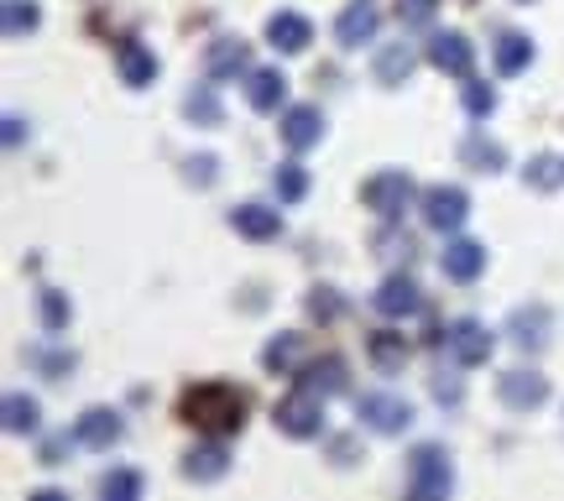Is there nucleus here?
I'll list each match as a JSON object with an SVG mask.
<instances>
[{
	"label": "nucleus",
	"mask_w": 564,
	"mask_h": 501,
	"mask_svg": "<svg viewBox=\"0 0 564 501\" xmlns=\"http://www.w3.org/2000/svg\"><path fill=\"white\" fill-rule=\"evenodd\" d=\"M0 136H5V146H22V136H26V131H22V120H16V116H5V131H0Z\"/></svg>",
	"instance_id": "40"
},
{
	"label": "nucleus",
	"mask_w": 564,
	"mask_h": 501,
	"mask_svg": "<svg viewBox=\"0 0 564 501\" xmlns=\"http://www.w3.org/2000/svg\"><path fill=\"white\" fill-rule=\"evenodd\" d=\"M231 470V454L220 450V444H199V450L184 460V476L188 480H220Z\"/></svg>",
	"instance_id": "24"
},
{
	"label": "nucleus",
	"mask_w": 564,
	"mask_h": 501,
	"mask_svg": "<svg viewBox=\"0 0 564 501\" xmlns=\"http://www.w3.org/2000/svg\"><path fill=\"white\" fill-rule=\"evenodd\" d=\"M0 22H5V37H26V32H37L43 11H37V0H0Z\"/></svg>",
	"instance_id": "26"
},
{
	"label": "nucleus",
	"mask_w": 564,
	"mask_h": 501,
	"mask_svg": "<svg viewBox=\"0 0 564 501\" xmlns=\"http://www.w3.org/2000/svg\"><path fill=\"white\" fill-rule=\"evenodd\" d=\"M298 360H304V334L282 330L267 350H261V366L267 371H278V377H287V371H298Z\"/></svg>",
	"instance_id": "22"
},
{
	"label": "nucleus",
	"mask_w": 564,
	"mask_h": 501,
	"mask_svg": "<svg viewBox=\"0 0 564 501\" xmlns=\"http://www.w3.org/2000/svg\"><path fill=\"white\" fill-rule=\"evenodd\" d=\"M428 16H434V0H398V22L419 26V22H428Z\"/></svg>",
	"instance_id": "37"
},
{
	"label": "nucleus",
	"mask_w": 564,
	"mask_h": 501,
	"mask_svg": "<svg viewBox=\"0 0 564 501\" xmlns=\"http://www.w3.org/2000/svg\"><path fill=\"white\" fill-rule=\"evenodd\" d=\"M466 215H470L466 189H455V183H434V189L423 193V225H428V230H460Z\"/></svg>",
	"instance_id": "6"
},
{
	"label": "nucleus",
	"mask_w": 564,
	"mask_h": 501,
	"mask_svg": "<svg viewBox=\"0 0 564 501\" xmlns=\"http://www.w3.org/2000/svg\"><path fill=\"white\" fill-rule=\"evenodd\" d=\"M43 324H47L52 334L69 330V298H63V293H52V287L43 293Z\"/></svg>",
	"instance_id": "35"
},
{
	"label": "nucleus",
	"mask_w": 564,
	"mask_h": 501,
	"mask_svg": "<svg viewBox=\"0 0 564 501\" xmlns=\"http://www.w3.org/2000/svg\"><path fill=\"white\" fill-rule=\"evenodd\" d=\"M355 418L372 433H402L413 424V407L402 403V397H392V392H366V397L355 403Z\"/></svg>",
	"instance_id": "5"
},
{
	"label": "nucleus",
	"mask_w": 564,
	"mask_h": 501,
	"mask_svg": "<svg viewBox=\"0 0 564 501\" xmlns=\"http://www.w3.org/2000/svg\"><path fill=\"white\" fill-rule=\"evenodd\" d=\"M345 313V298L334 293V287H314L308 293V319H319V324H334Z\"/></svg>",
	"instance_id": "32"
},
{
	"label": "nucleus",
	"mask_w": 564,
	"mask_h": 501,
	"mask_svg": "<svg viewBox=\"0 0 564 501\" xmlns=\"http://www.w3.org/2000/svg\"><path fill=\"white\" fill-rule=\"evenodd\" d=\"M355 460V450H351V439H340V444H334V465H351Z\"/></svg>",
	"instance_id": "42"
},
{
	"label": "nucleus",
	"mask_w": 564,
	"mask_h": 501,
	"mask_svg": "<svg viewBox=\"0 0 564 501\" xmlns=\"http://www.w3.org/2000/svg\"><path fill=\"white\" fill-rule=\"evenodd\" d=\"M116 69H120V84L146 90V84L157 79V58H152V48H141V43H120V48H116Z\"/></svg>",
	"instance_id": "17"
},
{
	"label": "nucleus",
	"mask_w": 564,
	"mask_h": 501,
	"mask_svg": "<svg viewBox=\"0 0 564 501\" xmlns=\"http://www.w3.org/2000/svg\"><path fill=\"white\" fill-rule=\"evenodd\" d=\"M528 63H533V43H528L522 32H507V37L496 43V73L513 79V73H522Z\"/></svg>",
	"instance_id": "25"
},
{
	"label": "nucleus",
	"mask_w": 564,
	"mask_h": 501,
	"mask_svg": "<svg viewBox=\"0 0 564 501\" xmlns=\"http://www.w3.org/2000/svg\"><path fill=\"white\" fill-rule=\"evenodd\" d=\"M0 413H5V429H11V433H37V418H43L37 397H26V392H11Z\"/></svg>",
	"instance_id": "27"
},
{
	"label": "nucleus",
	"mask_w": 564,
	"mask_h": 501,
	"mask_svg": "<svg viewBox=\"0 0 564 501\" xmlns=\"http://www.w3.org/2000/svg\"><path fill=\"white\" fill-rule=\"evenodd\" d=\"M99 497L105 501H137L141 497V476L137 470H110V476L99 480Z\"/></svg>",
	"instance_id": "31"
},
{
	"label": "nucleus",
	"mask_w": 564,
	"mask_h": 501,
	"mask_svg": "<svg viewBox=\"0 0 564 501\" xmlns=\"http://www.w3.org/2000/svg\"><path fill=\"white\" fill-rule=\"evenodd\" d=\"M361 204L381 219H398L402 210L413 204V178H408L402 167H381V172H372V178L361 183Z\"/></svg>",
	"instance_id": "3"
},
{
	"label": "nucleus",
	"mask_w": 564,
	"mask_h": 501,
	"mask_svg": "<svg viewBox=\"0 0 564 501\" xmlns=\"http://www.w3.org/2000/svg\"><path fill=\"white\" fill-rule=\"evenodd\" d=\"M496 397L513 407V413L543 407V397H549V377H539V371H502V377H496Z\"/></svg>",
	"instance_id": "8"
},
{
	"label": "nucleus",
	"mask_w": 564,
	"mask_h": 501,
	"mask_svg": "<svg viewBox=\"0 0 564 501\" xmlns=\"http://www.w3.org/2000/svg\"><path fill=\"white\" fill-rule=\"evenodd\" d=\"M522 178H528L533 189H543V193H549V189H560V183H564V163H560V157H533Z\"/></svg>",
	"instance_id": "33"
},
{
	"label": "nucleus",
	"mask_w": 564,
	"mask_h": 501,
	"mask_svg": "<svg viewBox=\"0 0 564 501\" xmlns=\"http://www.w3.org/2000/svg\"><path fill=\"white\" fill-rule=\"evenodd\" d=\"M334 37H340V48H361V43H372L376 37V11L366 0H355L351 11L334 22Z\"/></svg>",
	"instance_id": "19"
},
{
	"label": "nucleus",
	"mask_w": 564,
	"mask_h": 501,
	"mask_svg": "<svg viewBox=\"0 0 564 501\" xmlns=\"http://www.w3.org/2000/svg\"><path fill=\"white\" fill-rule=\"evenodd\" d=\"M63 444H69V439H47V444H43V465H63Z\"/></svg>",
	"instance_id": "39"
},
{
	"label": "nucleus",
	"mask_w": 564,
	"mask_h": 501,
	"mask_svg": "<svg viewBox=\"0 0 564 501\" xmlns=\"http://www.w3.org/2000/svg\"><path fill=\"white\" fill-rule=\"evenodd\" d=\"M366 356H372L376 371H402V360H408V339L392 330H376L372 339H366Z\"/></svg>",
	"instance_id": "23"
},
{
	"label": "nucleus",
	"mask_w": 564,
	"mask_h": 501,
	"mask_svg": "<svg viewBox=\"0 0 564 501\" xmlns=\"http://www.w3.org/2000/svg\"><path fill=\"white\" fill-rule=\"evenodd\" d=\"M319 136H325L319 105H287V116H282V142L293 146V152H308V146H319Z\"/></svg>",
	"instance_id": "10"
},
{
	"label": "nucleus",
	"mask_w": 564,
	"mask_h": 501,
	"mask_svg": "<svg viewBox=\"0 0 564 501\" xmlns=\"http://www.w3.org/2000/svg\"><path fill=\"white\" fill-rule=\"evenodd\" d=\"M204 69L210 79H235V73H251V48L240 37H214L204 52Z\"/></svg>",
	"instance_id": "12"
},
{
	"label": "nucleus",
	"mask_w": 564,
	"mask_h": 501,
	"mask_svg": "<svg viewBox=\"0 0 564 501\" xmlns=\"http://www.w3.org/2000/svg\"><path fill=\"white\" fill-rule=\"evenodd\" d=\"M445 345H449V356L460 360V366H481V360L492 356V330L481 324V319H455L445 330Z\"/></svg>",
	"instance_id": "7"
},
{
	"label": "nucleus",
	"mask_w": 564,
	"mask_h": 501,
	"mask_svg": "<svg viewBox=\"0 0 564 501\" xmlns=\"http://www.w3.org/2000/svg\"><path fill=\"white\" fill-rule=\"evenodd\" d=\"M272 189H278L282 204H298L308 193V172L304 163H278V172H272Z\"/></svg>",
	"instance_id": "29"
},
{
	"label": "nucleus",
	"mask_w": 564,
	"mask_h": 501,
	"mask_svg": "<svg viewBox=\"0 0 564 501\" xmlns=\"http://www.w3.org/2000/svg\"><path fill=\"white\" fill-rule=\"evenodd\" d=\"M231 225H235V236H246V240H278L282 215L278 210H267V204H235Z\"/></svg>",
	"instance_id": "14"
},
{
	"label": "nucleus",
	"mask_w": 564,
	"mask_h": 501,
	"mask_svg": "<svg viewBox=\"0 0 564 501\" xmlns=\"http://www.w3.org/2000/svg\"><path fill=\"white\" fill-rule=\"evenodd\" d=\"M466 110L475 120L492 116V110H496V90H492V84H466Z\"/></svg>",
	"instance_id": "36"
},
{
	"label": "nucleus",
	"mask_w": 564,
	"mask_h": 501,
	"mask_svg": "<svg viewBox=\"0 0 564 501\" xmlns=\"http://www.w3.org/2000/svg\"><path fill=\"white\" fill-rule=\"evenodd\" d=\"M267 37H272L278 52H304L308 43H314V26H308V16H298V11H278V16L267 22Z\"/></svg>",
	"instance_id": "16"
},
{
	"label": "nucleus",
	"mask_w": 564,
	"mask_h": 501,
	"mask_svg": "<svg viewBox=\"0 0 564 501\" xmlns=\"http://www.w3.org/2000/svg\"><path fill=\"white\" fill-rule=\"evenodd\" d=\"M298 386L319 392V397H334V392H345V360H340V356H325V360H314V366H304Z\"/></svg>",
	"instance_id": "21"
},
{
	"label": "nucleus",
	"mask_w": 564,
	"mask_h": 501,
	"mask_svg": "<svg viewBox=\"0 0 564 501\" xmlns=\"http://www.w3.org/2000/svg\"><path fill=\"white\" fill-rule=\"evenodd\" d=\"M408 486H413V497H423V501L449 497V486H455L449 454L439 450V444H419L413 460H408Z\"/></svg>",
	"instance_id": "4"
},
{
	"label": "nucleus",
	"mask_w": 564,
	"mask_h": 501,
	"mask_svg": "<svg viewBox=\"0 0 564 501\" xmlns=\"http://www.w3.org/2000/svg\"><path fill=\"white\" fill-rule=\"evenodd\" d=\"M513 345H522V350H543L549 345V309L543 303H528V309H513Z\"/></svg>",
	"instance_id": "18"
},
{
	"label": "nucleus",
	"mask_w": 564,
	"mask_h": 501,
	"mask_svg": "<svg viewBox=\"0 0 564 501\" xmlns=\"http://www.w3.org/2000/svg\"><path fill=\"white\" fill-rule=\"evenodd\" d=\"M428 63L439 73H455V79H466L470 63H475V52H470V43L460 37V32H439L434 43H428Z\"/></svg>",
	"instance_id": "13"
},
{
	"label": "nucleus",
	"mask_w": 564,
	"mask_h": 501,
	"mask_svg": "<svg viewBox=\"0 0 564 501\" xmlns=\"http://www.w3.org/2000/svg\"><path fill=\"white\" fill-rule=\"evenodd\" d=\"M272 424H278L287 439H319V433H325V397L298 386V392H287V397L272 407Z\"/></svg>",
	"instance_id": "2"
},
{
	"label": "nucleus",
	"mask_w": 564,
	"mask_h": 501,
	"mask_svg": "<svg viewBox=\"0 0 564 501\" xmlns=\"http://www.w3.org/2000/svg\"><path fill=\"white\" fill-rule=\"evenodd\" d=\"M184 110H188V120H199V126H220V116H225V110H220V95H214L210 84H199V90L184 99Z\"/></svg>",
	"instance_id": "30"
},
{
	"label": "nucleus",
	"mask_w": 564,
	"mask_h": 501,
	"mask_svg": "<svg viewBox=\"0 0 564 501\" xmlns=\"http://www.w3.org/2000/svg\"><path fill=\"white\" fill-rule=\"evenodd\" d=\"M434 397H439V403H455V397H460V386H455V382H434Z\"/></svg>",
	"instance_id": "41"
},
{
	"label": "nucleus",
	"mask_w": 564,
	"mask_h": 501,
	"mask_svg": "<svg viewBox=\"0 0 564 501\" xmlns=\"http://www.w3.org/2000/svg\"><path fill=\"white\" fill-rule=\"evenodd\" d=\"M439 266H445L449 283H475V277L486 272V246H481V240H449Z\"/></svg>",
	"instance_id": "11"
},
{
	"label": "nucleus",
	"mask_w": 564,
	"mask_h": 501,
	"mask_svg": "<svg viewBox=\"0 0 564 501\" xmlns=\"http://www.w3.org/2000/svg\"><path fill=\"white\" fill-rule=\"evenodd\" d=\"M120 433H126V424H120V413H110V407H90L73 424V439L90 444V450H110V444H120Z\"/></svg>",
	"instance_id": "9"
},
{
	"label": "nucleus",
	"mask_w": 564,
	"mask_h": 501,
	"mask_svg": "<svg viewBox=\"0 0 564 501\" xmlns=\"http://www.w3.org/2000/svg\"><path fill=\"white\" fill-rule=\"evenodd\" d=\"M188 178H199V183H214V157H193V163H188Z\"/></svg>",
	"instance_id": "38"
},
{
	"label": "nucleus",
	"mask_w": 564,
	"mask_h": 501,
	"mask_svg": "<svg viewBox=\"0 0 564 501\" xmlns=\"http://www.w3.org/2000/svg\"><path fill=\"white\" fill-rule=\"evenodd\" d=\"M184 424H193L199 433H210V439H225V433H240L246 424V397L235 392L231 382H199L184 392Z\"/></svg>",
	"instance_id": "1"
},
{
	"label": "nucleus",
	"mask_w": 564,
	"mask_h": 501,
	"mask_svg": "<svg viewBox=\"0 0 564 501\" xmlns=\"http://www.w3.org/2000/svg\"><path fill=\"white\" fill-rule=\"evenodd\" d=\"M376 313H387V319H408V313H419L423 309V298H419V287L408 283V277H387V283L376 287Z\"/></svg>",
	"instance_id": "15"
},
{
	"label": "nucleus",
	"mask_w": 564,
	"mask_h": 501,
	"mask_svg": "<svg viewBox=\"0 0 564 501\" xmlns=\"http://www.w3.org/2000/svg\"><path fill=\"white\" fill-rule=\"evenodd\" d=\"M246 99H251V110H278L282 99H287V79H282L278 69H251Z\"/></svg>",
	"instance_id": "20"
},
{
	"label": "nucleus",
	"mask_w": 564,
	"mask_h": 501,
	"mask_svg": "<svg viewBox=\"0 0 564 501\" xmlns=\"http://www.w3.org/2000/svg\"><path fill=\"white\" fill-rule=\"evenodd\" d=\"M413 63H419L413 48H408V43H392V48H381V58H376V79H381V84H402V79L413 73Z\"/></svg>",
	"instance_id": "28"
},
{
	"label": "nucleus",
	"mask_w": 564,
	"mask_h": 501,
	"mask_svg": "<svg viewBox=\"0 0 564 501\" xmlns=\"http://www.w3.org/2000/svg\"><path fill=\"white\" fill-rule=\"evenodd\" d=\"M466 163L475 167V172H496V167H502V146L470 136V142H466Z\"/></svg>",
	"instance_id": "34"
}]
</instances>
